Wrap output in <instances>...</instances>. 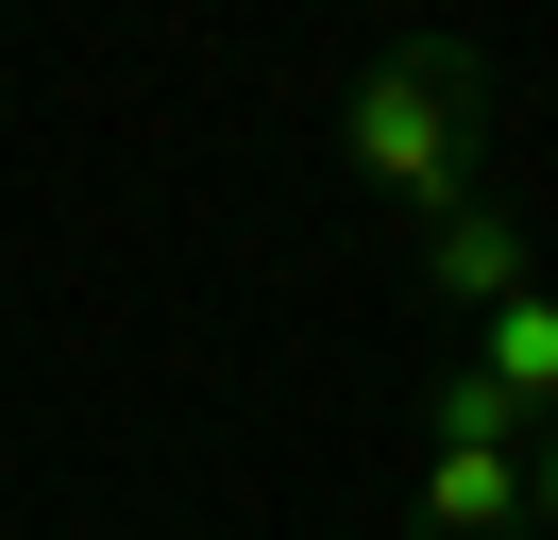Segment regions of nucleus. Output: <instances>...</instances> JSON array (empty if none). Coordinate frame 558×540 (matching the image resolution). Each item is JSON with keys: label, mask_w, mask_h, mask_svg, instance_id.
<instances>
[{"label": "nucleus", "mask_w": 558, "mask_h": 540, "mask_svg": "<svg viewBox=\"0 0 558 540\" xmlns=\"http://www.w3.org/2000/svg\"><path fill=\"white\" fill-rule=\"evenodd\" d=\"M339 186L389 202V220H440V202H490V68L474 34H389L339 101Z\"/></svg>", "instance_id": "f257e3e1"}, {"label": "nucleus", "mask_w": 558, "mask_h": 540, "mask_svg": "<svg viewBox=\"0 0 558 540\" xmlns=\"http://www.w3.org/2000/svg\"><path fill=\"white\" fill-rule=\"evenodd\" d=\"M407 540H524V439H423Z\"/></svg>", "instance_id": "f03ea898"}, {"label": "nucleus", "mask_w": 558, "mask_h": 540, "mask_svg": "<svg viewBox=\"0 0 558 540\" xmlns=\"http://www.w3.org/2000/svg\"><path fill=\"white\" fill-rule=\"evenodd\" d=\"M423 287H440L457 321H490V304H524V287H542V254H524V220H508V202H440V220H423Z\"/></svg>", "instance_id": "7ed1b4c3"}, {"label": "nucleus", "mask_w": 558, "mask_h": 540, "mask_svg": "<svg viewBox=\"0 0 558 540\" xmlns=\"http://www.w3.org/2000/svg\"><path fill=\"white\" fill-rule=\"evenodd\" d=\"M474 371H490V389L524 405V422H542V405H558V287L490 304V321H474Z\"/></svg>", "instance_id": "20e7f679"}, {"label": "nucleus", "mask_w": 558, "mask_h": 540, "mask_svg": "<svg viewBox=\"0 0 558 540\" xmlns=\"http://www.w3.org/2000/svg\"><path fill=\"white\" fill-rule=\"evenodd\" d=\"M423 439H524V405H508V389H490V371H474V355H457V371H440V389H423Z\"/></svg>", "instance_id": "39448f33"}, {"label": "nucleus", "mask_w": 558, "mask_h": 540, "mask_svg": "<svg viewBox=\"0 0 558 540\" xmlns=\"http://www.w3.org/2000/svg\"><path fill=\"white\" fill-rule=\"evenodd\" d=\"M524 540H558V456H542V472H524Z\"/></svg>", "instance_id": "423d86ee"}]
</instances>
